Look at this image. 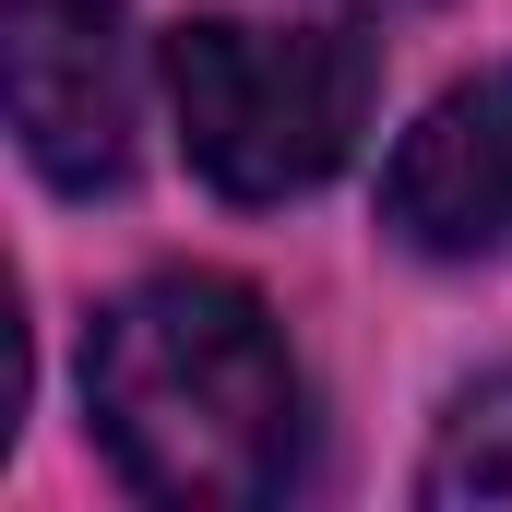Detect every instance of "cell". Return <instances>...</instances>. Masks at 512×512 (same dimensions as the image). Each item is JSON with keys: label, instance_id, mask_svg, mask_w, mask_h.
Listing matches in <instances>:
<instances>
[{"label": "cell", "instance_id": "obj_5", "mask_svg": "<svg viewBox=\"0 0 512 512\" xmlns=\"http://www.w3.org/2000/svg\"><path fill=\"white\" fill-rule=\"evenodd\" d=\"M429 501H453V512L465 501H512V370L453 405V429L429 453Z\"/></svg>", "mask_w": 512, "mask_h": 512}, {"label": "cell", "instance_id": "obj_2", "mask_svg": "<svg viewBox=\"0 0 512 512\" xmlns=\"http://www.w3.org/2000/svg\"><path fill=\"white\" fill-rule=\"evenodd\" d=\"M370 48L334 24H239L203 12L167 36V96H179V143L227 203H286L322 191L358 131H370Z\"/></svg>", "mask_w": 512, "mask_h": 512}, {"label": "cell", "instance_id": "obj_1", "mask_svg": "<svg viewBox=\"0 0 512 512\" xmlns=\"http://www.w3.org/2000/svg\"><path fill=\"white\" fill-rule=\"evenodd\" d=\"M96 441L143 501L239 512L298 477V358L251 286L227 274H155L96 310L84 334Z\"/></svg>", "mask_w": 512, "mask_h": 512}, {"label": "cell", "instance_id": "obj_4", "mask_svg": "<svg viewBox=\"0 0 512 512\" xmlns=\"http://www.w3.org/2000/svg\"><path fill=\"white\" fill-rule=\"evenodd\" d=\"M382 227L405 251H501L512 239V60L453 84L382 167Z\"/></svg>", "mask_w": 512, "mask_h": 512}, {"label": "cell", "instance_id": "obj_6", "mask_svg": "<svg viewBox=\"0 0 512 512\" xmlns=\"http://www.w3.org/2000/svg\"><path fill=\"white\" fill-rule=\"evenodd\" d=\"M346 12H405V0H346Z\"/></svg>", "mask_w": 512, "mask_h": 512}, {"label": "cell", "instance_id": "obj_3", "mask_svg": "<svg viewBox=\"0 0 512 512\" xmlns=\"http://www.w3.org/2000/svg\"><path fill=\"white\" fill-rule=\"evenodd\" d=\"M0 96L48 191H120L131 167V24L120 0H0Z\"/></svg>", "mask_w": 512, "mask_h": 512}]
</instances>
